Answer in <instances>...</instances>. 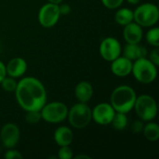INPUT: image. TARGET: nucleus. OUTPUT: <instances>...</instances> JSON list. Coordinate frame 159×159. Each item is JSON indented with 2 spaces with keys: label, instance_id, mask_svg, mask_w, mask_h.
Here are the masks:
<instances>
[{
  "label": "nucleus",
  "instance_id": "1",
  "mask_svg": "<svg viewBox=\"0 0 159 159\" xmlns=\"http://www.w3.org/2000/svg\"><path fill=\"white\" fill-rule=\"evenodd\" d=\"M14 92L18 104L25 112L41 110L47 102L45 86L39 79L33 76L21 78Z\"/></svg>",
  "mask_w": 159,
  "mask_h": 159
},
{
  "label": "nucleus",
  "instance_id": "2",
  "mask_svg": "<svg viewBox=\"0 0 159 159\" xmlns=\"http://www.w3.org/2000/svg\"><path fill=\"white\" fill-rule=\"evenodd\" d=\"M136 98L137 94L133 88L128 85H121L113 90L110 97V104L116 112L128 114L133 109Z\"/></svg>",
  "mask_w": 159,
  "mask_h": 159
},
{
  "label": "nucleus",
  "instance_id": "3",
  "mask_svg": "<svg viewBox=\"0 0 159 159\" xmlns=\"http://www.w3.org/2000/svg\"><path fill=\"white\" fill-rule=\"evenodd\" d=\"M131 74L138 82L148 85L157 79V66L147 57L141 58L133 61Z\"/></svg>",
  "mask_w": 159,
  "mask_h": 159
},
{
  "label": "nucleus",
  "instance_id": "4",
  "mask_svg": "<svg viewBox=\"0 0 159 159\" xmlns=\"http://www.w3.org/2000/svg\"><path fill=\"white\" fill-rule=\"evenodd\" d=\"M67 118L73 128L77 129H84L88 127L92 120L91 108L86 102H79L68 110Z\"/></svg>",
  "mask_w": 159,
  "mask_h": 159
},
{
  "label": "nucleus",
  "instance_id": "5",
  "mask_svg": "<svg viewBox=\"0 0 159 159\" xmlns=\"http://www.w3.org/2000/svg\"><path fill=\"white\" fill-rule=\"evenodd\" d=\"M158 7L152 3H143L133 11V20L142 27H153L158 22Z\"/></svg>",
  "mask_w": 159,
  "mask_h": 159
},
{
  "label": "nucleus",
  "instance_id": "6",
  "mask_svg": "<svg viewBox=\"0 0 159 159\" xmlns=\"http://www.w3.org/2000/svg\"><path fill=\"white\" fill-rule=\"evenodd\" d=\"M133 109L138 117L143 122L153 121L157 116V103L152 96L147 94L136 98Z\"/></svg>",
  "mask_w": 159,
  "mask_h": 159
},
{
  "label": "nucleus",
  "instance_id": "7",
  "mask_svg": "<svg viewBox=\"0 0 159 159\" xmlns=\"http://www.w3.org/2000/svg\"><path fill=\"white\" fill-rule=\"evenodd\" d=\"M69 108L61 102H48L41 108L42 119L50 124H59L67 118Z\"/></svg>",
  "mask_w": 159,
  "mask_h": 159
},
{
  "label": "nucleus",
  "instance_id": "8",
  "mask_svg": "<svg viewBox=\"0 0 159 159\" xmlns=\"http://www.w3.org/2000/svg\"><path fill=\"white\" fill-rule=\"evenodd\" d=\"M61 17L59 5L47 3L41 7L38 12V21L44 28H51L57 24Z\"/></svg>",
  "mask_w": 159,
  "mask_h": 159
},
{
  "label": "nucleus",
  "instance_id": "9",
  "mask_svg": "<svg viewBox=\"0 0 159 159\" xmlns=\"http://www.w3.org/2000/svg\"><path fill=\"white\" fill-rule=\"evenodd\" d=\"M99 50L102 58L106 61L111 62L121 55L122 47L116 38L108 36L102 40Z\"/></svg>",
  "mask_w": 159,
  "mask_h": 159
},
{
  "label": "nucleus",
  "instance_id": "10",
  "mask_svg": "<svg viewBox=\"0 0 159 159\" xmlns=\"http://www.w3.org/2000/svg\"><path fill=\"white\" fill-rule=\"evenodd\" d=\"M20 139V131L19 127L14 123L5 124L0 130V142L7 148H15Z\"/></svg>",
  "mask_w": 159,
  "mask_h": 159
},
{
  "label": "nucleus",
  "instance_id": "11",
  "mask_svg": "<svg viewBox=\"0 0 159 159\" xmlns=\"http://www.w3.org/2000/svg\"><path fill=\"white\" fill-rule=\"evenodd\" d=\"M92 111V119L94 122L101 126L110 125L116 114L115 109L110 103L101 102L97 104Z\"/></svg>",
  "mask_w": 159,
  "mask_h": 159
},
{
  "label": "nucleus",
  "instance_id": "12",
  "mask_svg": "<svg viewBox=\"0 0 159 159\" xmlns=\"http://www.w3.org/2000/svg\"><path fill=\"white\" fill-rule=\"evenodd\" d=\"M132 63L133 61L129 59L126 58L125 56H119L113 61H111V72L118 76V77H125L131 74L132 71Z\"/></svg>",
  "mask_w": 159,
  "mask_h": 159
},
{
  "label": "nucleus",
  "instance_id": "13",
  "mask_svg": "<svg viewBox=\"0 0 159 159\" xmlns=\"http://www.w3.org/2000/svg\"><path fill=\"white\" fill-rule=\"evenodd\" d=\"M123 36L125 41L128 44H137L141 43L143 37V27L139 25L134 20L130 23L123 26Z\"/></svg>",
  "mask_w": 159,
  "mask_h": 159
},
{
  "label": "nucleus",
  "instance_id": "14",
  "mask_svg": "<svg viewBox=\"0 0 159 159\" xmlns=\"http://www.w3.org/2000/svg\"><path fill=\"white\" fill-rule=\"evenodd\" d=\"M27 70V62L20 57H15L11 59L6 65L7 75L19 78L21 77Z\"/></svg>",
  "mask_w": 159,
  "mask_h": 159
},
{
  "label": "nucleus",
  "instance_id": "15",
  "mask_svg": "<svg viewBox=\"0 0 159 159\" xmlns=\"http://www.w3.org/2000/svg\"><path fill=\"white\" fill-rule=\"evenodd\" d=\"M122 52H123V56H125L126 58L129 59L132 61L141 58H145L148 55L147 48L144 46L141 45L140 43L137 44L127 43V45L123 48Z\"/></svg>",
  "mask_w": 159,
  "mask_h": 159
},
{
  "label": "nucleus",
  "instance_id": "16",
  "mask_svg": "<svg viewBox=\"0 0 159 159\" xmlns=\"http://www.w3.org/2000/svg\"><path fill=\"white\" fill-rule=\"evenodd\" d=\"M93 87L89 81H81L75 88V96L80 102H89L93 96Z\"/></svg>",
  "mask_w": 159,
  "mask_h": 159
},
{
  "label": "nucleus",
  "instance_id": "17",
  "mask_svg": "<svg viewBox=\"0 0 159 159\" xmlns=\"http://www.w3.org/2000/svg\"><path fill=\"white\" fill-rule=\"evenodd\" d=\"M74 140V133L69 127L61 126L54 131V141L59 146L70 145Z\"/></svg>",
  "mask_w": 159,
  "mask_h": 159
},
{
  "label": "nucleus",
  "instance_id": "18",
  "mask_svg": "<svg viewBox=\"0 0 159 159\" xmlns=\"http://www.w3.org/2000/svg\"><path fill=\"white\" fill-rule=\"evenodd\" d=\"M115 20L117 24L125 26L133 21V11L128 7H118L115 13Z\"/></svg>",
  "mask_w": 159,
  "mask_h": 159
},
{
  "label": "nucleus",
  "instance_id": "19",
  "mask_svg": "<svg viewBox=\"0 0 159 159\" xmlns=\"http://www.w3.org/2000/svg\"><path fill=\"white\" fill-rule=\"evenodd\" d=\"M143 133L149 142H157L159 139V126L156 122L148 121L144 124Z\"/></svg>",
  "mask_w": 159,
  "mask_h": 159
},
{
  "label": "nucleus",
  "instance_id": "20",
  "mask_svg": "<svg viewBox=\"0 0 159 159\" xmlns=\"http://www.w3.org/2000/svg\"><path fill=\"white\" fill-rule=\"evenodd\" d=\"M128 124H129V119H128L127 114L116 112L110 125H112L113 129H115L116 130L122 131L128 127Z\"/></svg>",
  "mask_w": 159,
  "mask_h": 159
},
{
  "label": "nucleus",
  "instance_id": "21",
  "mask_svg": "<svg viewBox=\"0 0 159 159\" xmlns=\"http://www.w3.org/2000/svg\"><path fill=\"white\" fill-rule=\"evenodd\" d=\"M147 43L154 47L157 48L159 47V28L158 27H151V29L146 33L145 35Z\"/></svg>",
  "mask_w": 159,
  "mask_h": 159
},
{
  "label": "nucleus",
  "instance_id": "22",
  "mask_svg": "<svg viewBox=\"0 0 159 159\" xmlns=\"http://www.w3.org/2000/svg\"><path fill=\"white\" fill-rule=\"evenodd\" d=\"M17 84H18V82H17L16 78L8 76V75L5 76L4 79L0 83L2 89L6 92H14L17 88Z\"/></svg>",
  "mask_w": 159,
  "mask_h": 159
},
{
  "label": "nucleus",
  "instance_id": "23",
  "mask_svg": "<svg viewBox=\"0 0 159 159\" xmlns=\"http://www.w3.org/2000/svg\"><path fill=\"white\" fill-rule=\"evenodd\" d=\"M42 120L41 116V112L40 110H33V111H26L25 115V121L28 124L31 125H35Z\"/></svg>",
  "mask_w": 159,
  "mask_h": 159
},
{
  "label": "nucleus",
  "instance_id": "24",
  "mask_svg": "<svg viewBox=\"0 0 159 159\" xmlns=\"http://www.w3.org/2000/svg\"><path fill=\"white\" fill-rule=\"evenodd\" d=\"M58 158L60 159H73L74 158V152L70 145L60 146L58 151Z\"/></svg>",
  "mask_w": 159,
  "mask_h": 159
},
{
  "label": "nucleus",
  "instance_id": "25",
  "mask_svg": "<svg viewBox=\"0 0 159 159\" xmlns=\"http://www.w3.org/2000/svg\"><path fill=\"white\" fill-rule=\"evenodd\" d=\"M124 0H102V5L109 9H117L123 4Z\"/></svg>",
  "mask_w": 159,
  "mask_h": 159
},
{
  "label": "nucleus",
  "instance_id": "26",
  "mask_svg": "<svg viewBox=\"0 0 159 159\" xmlns=\"http://www.w3.org/2000/svg\"><path fill=\"white\" fill-rule=\"evenodd\" d=\"M6 159H21L22 155L20 154V151L14 149V148H9L7 150V152L4 155Z\"/></svg>",
  "mask_w": 159,
  "mask_h": 159
},
{
  "label": "nucleus",
  "instance_id": "27",
  "mask_svg": "<svg viewBox=\"0 0 159 159\" xmlns=\"http://www.w3.org/2000/svg\"><path fill=\"white\" fill-rule=\"evenodd\" d=\"M149 58V60L154 63V64H156L157 66H158L159 65V49H158V47L157 48H154L151 51H150V53H148V55H147Z\"/></svg>",
  "mask_w": 159,
  "mask_h": 159
},
{
  "label": "nucleus",
  "instance_id": "28",
  "mask_svg": "<svg viewBox=\"0 0 159 159\" xmlns=\"http://www.w3.org/2000/svg\"><path fill=\"white\" fill-rule=\"evenodd\" d=\"M143 127H144L143 121L141 119H138V120H135L131 124V130L133 133H141V132H143Z\"/></svg>",
  "mask_w": 159,
  "mask_h": 159
},
{
  "label": "nucleus",
  "instance_id": "29",
  "mask_svg": "<svg viewBox=\"0 0 159 159\" xmlns=\"http://www.w3.org/2000/svg\"><path fill=\"white\" fill-rule=\"evenodd\" d=\"M59 10L61 15H68L71 12V7L68 4H62L61 3L59 5Z\"/></svg>",
  "mask_w": 159,
  "mask_h": 159
},
{
  "label": "nucleus",
  "instance_id": "30",
  "mask_svg": "<svg viewBox=\"0 0 159 159\" xmlns=\"http://www.w3.org/2000/svg\"><path fill=\"white\" fill-rule=\"evenodd\" d=\"M7 76V71H6V65L0 61V83L4 79V77Z\"/></svg>",
  "mask_w": 159,
  "mask_h": 159
},
{
  "label": "nucleus",
  "instance_id": "31",
  "mask_svg": "<svg viewBox=\"0 0 159 159\" xmlns=\"http://www.w3.org/2000/svg\"><path fill=\"white\" fill-rule=\"evenodd\" d=\"M75 159H81V158H86V159H90V157L86 156V155H77L75 157H74Z\"/></svg>",
  "mask_w": 159,
  "mask_h": 159
},
{
  "label": "nucleus",
  "instance_id": "32",
  "mask_svg": "<svg viewBox=\"0 0 159 159\" xmlns=\"http://www.w3.org/2000/svg\"><path fill=\"white\" fill-rule=\"evenodd\" d=\"M48 3H52L55 5H60L61 3H62V0H48Z\"/></svg>",
  "mask_w": 159,
  "mask_h": 159
},
{
  "label": "nucleus",
  "instance_id": "33",
  "mask_svg": "<svg viewBox=\"0 0 159 159\" xmlns=\"http://www.w3.org/2000/svg\"><path fill=\"white\" fill-rule=\"evenodd\" d=\"M127 2H129L131 5H138L141 2V0H127Z\"/></svg>",
  "mask_w": 159,
  "mask_h": 159
}]
</instances>
